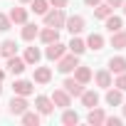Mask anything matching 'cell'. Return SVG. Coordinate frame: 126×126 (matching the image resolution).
<instances>
[{
  "label": "cell",
  "mask_w": 126,
  "mask_h": 126,
  "mask_svg": "<svg viewBox=\"0 0 126 126\" xmlns=\"http://www.w3.org/2000/svg\"><path fill=\"white\" fill-rule=\"evenodd\" d=\"M49 79H52V72H49L47 67H37V69H35V82H37V84H47Z\"/></svg>",
  "instance_id": "cell-19"
},
{
  "label": "cell",
  "mask_w": 126,
  "mask_h": 126,
  "mask_svg": "<svg viewBox=\"0 0 126 126\" xmlns=\"http://www.w3.org/2000/svg\"><path fill=\"white\" fill-rule=\"evenodd\" d=\"M82 104H84L87 109H94V106L99 104V94H96V92H87V89H84V92H82Z\"/></svg>",
  "instance_id": "cell-14"
},
{
  "label": "cell",
  "mask_w": 126,
  "mask_h": 126,
  "mask_svg": "<svg viewBox=\"0 0 126 126\" xmlns=\"http://www.w3.org/2000/svg\"><path fill=\"white\" fill-rule=\"evenodd\" d=\"M111 13H114V8H109L106 3H99V5L94 8V17H99V20H106Z\"/></svg>",
  "instance_id": "cell-21"
},
{
  "label": "cell",
  "mask_w": 126,
  "mask_h": 126,
  "mask_svg": "<svg viewBox=\"0 0 126 126\" xmlns=\"http://www.w3.org/2000/svg\"><path fill=\"white\" fill-rule=\"evenodd\" d=\"M109 72H111V74L126 72V59H124V57H111V59H109Z\"/></svg>",
  "instance_id": "cell-11"
},
{
  "label": "cell",
  "mask_w": 126,
  "mask_h": 126,
  "mask_svg": "<svg viewBox=\"0 0 126 126\" xmlns=\"http://www.w3.org/2000/svg\"><path fill=\"white\" fill-rule=\"evenodd\" d=\"M49 5H54V8H67V0H47Z\"/></svg>",
  "instance_id": "cell-34"
},
{
  "label": "cell",
  "mask_w": 126,
  "mask_h": 126,
  "mask_svg": "<svg viewBox=\"0 0 126 126\" xmlns=\"http://www.w3.org/2000/svg\"><path fill=\"white\" fill-rule=\"evenodd\" d=\"M0 94H3V84H0Z\"/></svg>",
  "instance_id": "cell-41"
},
{
  "label": "cell",
  "mask_w": 126,
  "mask_h": 126,
  "mask_svg": "<svg viewBox=\"0 0 126 126\" xmlns=\"http://www.w3.org/2000/svg\"><path fill=\"white\" fill-rule=\"evenodd\" d=\"M124 101V96H121V89H109L106 92V104H111V106H119Z\"/></svg>",
  "instance_id": "cell-25"
},
{
  "label": "cell",
  "mask_w": 126,
  "mask_h": 126,
  "mask_svg": "<svg viewBox=\"0 0 126 126\" xmlns=\"http://www.w3.org/2000/svg\"><path fill=\"white\" fill-rule=\"evenodd\" d=\"M27 106H30V104H27V99H25V96H20V94L10 99V114H13V116H22V114L27 111Z\"/></svg>",
  "instance_id": "cell-3"
},
{
  "label": "cell",
  "mask_w": 126,
  "mask_h": 126,
  "mask_svg": "<svg viewBox=\"0 0 126 126\" xmlns=\"http://www.w3.org/2000/svg\"><path fill=\"white\" fill-rule=\"evenodd\" d=\"M13 89H15V94H20V96H30V94L35 92L32 82H25V79H17V82L13 84Z\"/></svg>",
  "instance_id": "cell-9"
},
{
  "label": "cell",
  "mask_w": 126,
  "mask_h": 126,
  "mask_svg": "<svg viewBox=\"0 0 126 126\" xmlns=\"http://www.w3.org/2000/svg\"><path fill=\"white\" fill-rule=\"evenodd\" d=\"M94 79H96V84H99L101 89H109V87H111V72H109V69L96 72V77H94Z\"/></svg>",
  "instance_id": "cell-17"
},
{
  "label": "cell",
  "mask_w": 126,
  "mask_h": 126,
  "mask_svg": "<svg viewBox=\"0 0 126 126\" xmlns=\"http://www.w3.org/2000/svg\"><path fill=\"white\" fill-rule=\"evenodd\" d=\"M64 92L69 94V96H82V92H84V84L82 82H77V79H64Z\"/></svg>",
  "instance_id": "cell-7"
},
{
  "label": "cell",
  "mask_w": 126,
  "mask_h": 126,
  "mask_svg": "<svg viewBox=\"0 0 126 126\" xmlns=\"http://www.w3.org/2000/svg\"><path fill=\"white\" fill-rule=\"evenodd\" d=\"M64 52H67V47L62 45L59 40H57V42H49V45H47V49H45L47 59H52V62H57V59H59L62 54H64Z\"/></svg>",
  "instance_id": "cell-4"
},
{
  "label": "cell",
  "mask_w": 126,
  "mask_h": 126,
  "mask_svg": "<svg viewBox=\"0 0 126 126\" xmlns=\"http://www.w3.org/2000/svg\"><path fill=\"white\" fill-rule=\"evenodd\" d=\"M47 8H49L47 0H32V10H35V15H45Z\"/></svg>",
  "instance_id": "cell-30"
},
{
  "label": "cell",
  "mask_w": 126,
  "mask_h": 126,
  "mask_svg": "<svg viewBox=\"0 0 126 126\" xmlns=\"http://www.w3.org/2000/svg\"><path fill=\"white\" fill-rule=\"evenodd\" d=\"M116 89H121V92H126V72H121L119 77H116V84H114Z\"/></svg>",
  "instance_id": "cell-32"
},
{
  "label": "cell",
  "mask_w": 126,
  "mask_h": 126,
  "mask_svg": "<svg viewBox=\"0 0 126 126\" xmlns=\"http://www.w3.org/2000/svg\"><path fill=\"white\" fill-rule=\"evenodd\" d=\"M74 79H77V82H82V84L92 82V69H89V67H82V64H79V67L74 69Z\"/></svg>",
  "instance_id": "cell-16"
},
{
  "label": "cell",
  "mask_w": 126,
  "mask_h": 126,
  "mask_svg": "<svg viewBox=\"0 0 126 126\" xmlns=\"http://www.w3.org/2000/svg\"><path fill=\"white\" fill-rule=\"evenodd\" d=\"M40 49L37 47H27L25 49V64H37V62H40Z\"/></svg>",
  "instance_id": "cell-20"
},
{
  "label": "cell",
  "mask_w": 126,
  "mask_h": 126,
  "mask_svg": "<svg viewBox=\"0 0 126 126\" xmlns=\"http://www.w3.org/2000/svg\"><path fill=\"white\" fill-rule=\"evenodd\" d=\"M64 20L67 17H64V10H62V8H54V10L45 13V25L47 27H57L59 30V27H64Z\"/></svg>",
  "instance_id": "cell-2"
},
{
  "label": "cell",
  "mask_w": 126,
  "mask_h": 126,
  "mask_svg": "<svg viewBox=\"0 0 126 126\" xmlns=\"http://www.w3.org/2000/svg\"><path fill=\"white\" fill-rule=\"evenodd\" d=\"M87 47H89V49H94V52H99V49L104 47V37H101V35H96V32H92V35L87 37Z\"/></svg>",
  "instance_id": "cell-15"
},
{
  "label": "cell",
  "mask_w": 126,
  "mask_h": 126,
  "mask_svg": "<svg viewBox=\"0 0 126 126\" xmlns=\"http://www.w3.org/2000/svg\"><path fill=\"white\" fill-rule=\"evenodd\" d=\"M84 3H87V5H89V8H96V5H99V3H101V0H84Z\"/></svg>",
  "instance_id": "cell-36"
},
{
  "label": "cell",
  "mask_w": 126,
  "mask_h": 126,
  "mask_svg": "<svg viewBox=\"0 0 126 126\" xmlns=\"http://www.w3.org/2000/svg\"><path fill=\"white\" fill-rule=\"evenodd\" d=\"M79 67V54H62L59 59H57V69L62 72V74H69V72H74Z\"/></svg>",
  "instance_id": "cell-1"
},
{
  "label": "cell",
  "mask_w": 126,
  "mask_h": 126,
  "mask_svg": "<svg viewBox=\"0 0 126 126\" xmlns=\"http://www.w3.org/2000/svg\"><path fill=\"white\" fill-rule=\"evenodd\" d=\"M106 5H109V8H121L124 0H106Z\"/></svg>",
  "instance_id": "cell-35"
},
{
  "label": "cell",
  "mask_w": 126,
  "mask_h": 126,
  "mask_svg": "<svg viewBox=\"0 0 126 126\" xmlns=\"http://www.w3.org/2000/svg\"><path fill=\"white\" fill-rule=\"evenodd\" d=\"M3 77H5V72H3V69H0V82H3Z\"/></svg>",
  "instance_id": "cell-37"
},
{
  "label": "cell",
  "mask_w": 126,
  "mask_h": 126,
  "mask_svg": "<svg viewBox=\"0 0 126 126\" xmlns=\"http://www.w3.org/2000/svg\"><path fill=\"white\" fill-rule=\"evenodd\" d=\"M104 119H106V116H104V111H101V109H96V106H94V109H89V116H87V121H89L92 126H99V124H104Z\"/></svg>",
  "instance_id": "cell-18"
},
{
  "label": "cell",
  "mask_w": 126,
  "mask_h": 126,
  "mask_svg": "<svg viewBox=\"0 0 126 126\" xmlns=\"http://www.w3.org/2000/svg\"><path fill=\"white\" fill-rule=\"evenodd\" d=\"M67 47H69V52H74V54H82V52L87 49V42H84V40H79V37H72V42H69Z\"/></svg>",
  "instance_id": "cell-27"
},
{
  "label": "cell",
  "mask_w": 126,
  "mask_h": 126,
  "mask_svg": "<svg viewBox=\"0 0 126 126\" xmlns=\"http://www.w3.org/2000/svg\"><path fill=\"white\" fill-rule=\"evenodd\" d=\"M62 124H64V126H77V124H79V116H77L74 111L64 109V114H62Z\"/></svg>",
  "instance_id": "cell-29"
},
{
  "label": "cell",
  "mask_w": 126,
  "mask_h": 126,
  "mask_svg": "<svg viewBox=\"0 0 126 126\" xmlns=\"http://www.w3.org/2000/svg\"><path fill=\"white\" fill-rule=\"evenodd\" d=\"M10 25H13V22H10V17L0 13V32H8V30H10Z\"/></svg>",
  "instance_id": "cell-31"
},
{
  "label": "cell",
  "mask_w": 126,
  "mask_h": 126,
  "mask_svg": "<svg viewBox=\"0 0 126 126\" xmlns=\"http://www.w3.org/2000/svg\"><path fill=\"white\" fill-rule=\"evenodd\" d=\"M20 3H32V0H20Z\"/></svg>",
  "instance_id": "cell-39"
},
{
  "label": "cell",
  "mask_w": 126,
  "mask_h": 126,
  "mask_svg": "<svg viewBox=\"0 0 126 126\" xmlns=\"http://www.w3.org/2000/svg\"><path fill=\"white\" fill-rule=\"evenodd\" d=\"M8 72H13V74H22L25 72V59H20V57H8Z\"/></svg>",
  "instance_id": "cell-10"
},
{
  "label": "cell",
  "mask_w": 126,
  "mask_h": 126,
  "mask_svg": "<svg viewBox=\"0 0 126 126\" xmlns=\"http://www.w3.org/2000/svg\"><path fill=\"white\" fill-rule=\"evenodd\" d=\"M8 17H10V22H17V25H25V22H27V10H25V8H13Z\"/></svg>",
  "instance_id": "cell-12"
},
{
  "label": "cell",
  "mask_w": 126,
  "mask_h": 126,
  "mask_svg": "<svg viewBox=\"0 0 126 126\" xmlns=\"http://www.w3.org/2000/svg\"><path fill=\"white\" fill-rule=\"evenodd\" d=\"M37 37H40L45 45H49V42H57V40H59V30H57V27H45V30L37 32Z\"/></svg>",
  "instance_id": "cell-8"
},
{
  "label": "cell",
  "mask_w": 126,
  "mask_h": 126,
  "mask_svg": "<svg viewBox=\"0 0 126 126\" xmlns=\"http://www.w3.org/2000/svg\"><path fill=\"white\" fill-rule=\"evenodd\" d=\"M69 101H72V96H69L64 89H54V94H52V104H54V106L67 109V106H69Z\"/></svg>",
  "instance_id": "cell-6"
},
{
  "label": "cell",
  "mask_w": 126,
  "mask_h": 126,
  "mask_svg": "<svg viewBox=\"0 0 126 126\" xmlns=\"http://www.w3.org/2000/svg\"><path fill=\"white\" fill-rule=\"evenodd\" d=\"M35 109L40 111V114H52V99H47V96H37L35 99Z\"/></svg>",
  "instance_id": "cell-13"
},
{
  "label": "cell",
  "mask_w": 126,
  "mask_h": 126,
  "mask_svg": "<svg viewBox=\"0 0 126 126\" xmlns=\"http://www.w3.org/2000/svg\"><path fill=\"white\" fill-rule=\"evenodd\" d=\"M64 25H67V30H69L72 35H79V32L84 30V17H82V15H72V17L64 20Z\"/></svg>",
  "instance_id": "cell-5"
},
{
  "label": "cell",
  "mask_w": 126,
  "mask_h": 126,
  "mask_svg": "<svg viewBox=\"0 0 126 126\" xmlns=\"http://www.w3.org/2000/svg\"><path fill=\"white\" fill-rule=\"evenodd\" d=\"M37 32H40V30H37V25L25 22V27H22V40H25V42H32V40L37 37Z\"/></svg>",
  "instance_id": "cell-23"
},
{
  "label": "cell",
  "mask_w": 126,
  "mask_h": 126,
  "mask_svg": "<svg viewBox=\"0 0 126 126\" xmlns=\"http://www.w3.org/2000/svg\"><path fill=\"white\" fill-rule=\"evenodd\" d=\"M22 124L25 126H37L40 124V111H25L22 114Z\"/></svg>",
  "instance_id": "cell-28"
},
{
  "label": "cell",
  "mask_w": 126,
  "mask_h": 126,
  "mask_svg": "<svg viewBox=\"0 0 126 126\" xmlns=\"http://www.w3.org/2000/svg\"><path fill=\"white\" fill-rule=\"evenodd\" d=\"M15 52H17V45L13 40H5L3 45H0V54H3V57H13Z\"/></svg>",
  "instance_id": "cell-26"
},
{
  "label": "cell",
  "mask_w": 126,
  "mask_h": 126,
  "mask_svg": "<svg viewBox=\"0 0 126 126\" xmlns=\"http://www.w3.org/2000/svg\"><path fill=\"white\" fill-rule=\"evenodd\" d=\"M111 47H116V49H124V47H126V35H124L121 30L111 32Z\"/></svg>",
  "instance_id": "cell-24"
},
{
  "label": "cell",
  "mask_w": 126,
  "mask_h": 126,
  "mask_svg": "<svg viewBox=\"0 0 126 126\" xmlns=\"http://www.w3.org/2000/svg\"><path fill=\"white\" fill-rule=\"evenodd\" d=\"M124 116H126V104H124Z\"/></svg>",
  "instance_id": "cell-40"
},
{
  "label": "cell",
  "mask_w": 126,
  "mask_h": 126,
  "mask_svg": "<svg viewBox=\"0 0 126 126\" xmlns=\"http://www.w3.org/2000/svg\"><path fill=\"white\" fill-rule=\"evenodd\" d=\"M124 15H126V0H124Z\"/></svg>",
  "instance_id": "cell-38"
},
{
  "label": "cell",
  "mask_w": 126,
  "mask_h": 126,
  "mask_svg": "<svg viewBox=\"0 0 126 126\" xmlns=\"http://www.w3.org/2000/svg\"><path fill=\"white\" fill-rule=\"evenodd\" d=\"M104 124H109V126H121V119H116V116H106Z\"/></svg>",
  "instance_id": "cell-33"
},
{
  "label": "cell",
  "mask_w": 126,
  "mask_h": 126,
  "mask_svg": "<svg viewBox=\"0 0 126 126\" xmlns=\"http://www.w3.org/2000/svg\"><path fill=\"white\" fill-rule=\"evenodd\" d=\"M104 22H106V30H109V32H116V30H121V27H124L121 17H116L114 13H111V15H109V17H106Z\"/></svg>",
  "instance_id": "cell-22"
}]
</instances>
